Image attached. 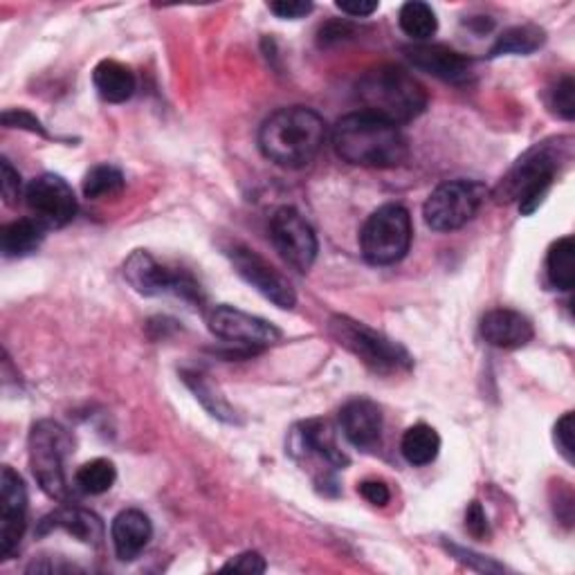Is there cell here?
Returning <instances> with one entry per match:
<instances>
[{
  "mask_svg": "<svg viewBox=\"0 0 575 575\" xmlns=\"http://www.w3.org/2000/svg\"><path fill=\"white\" fill-rule=\"evenodd\" d=\"M333 146L348 165L394 169L407 159V140L396 124L367 111L344 115L333 129Z\"/></svg>",
  "mask_w": 575,
  "mask_h": 575,
  "instance_id": "1",
  "label": "cell"
},
{
  "mask_svg": "<svg viewBox=\"0 0 575 575\" xmlns=\"http://www.w3.org/2000/svg\"><path fill=\"white\" fill-rule=\"evenodd\" d=\"M327 140V124L312 108L291 106L272 113L259 129V149L283 169L310 165Z\"/></svg>",
  "mask_w": 575,
  "mask_h": 575,
  "instance_id": "2",
  "label": "cell"
},
{
  "mask_svg": "<svg viewBox=\"0 0 575 575\" xmlns=\"http://www.w3.org/2000/svg\"><path fill=\"white\" fill-rule=\"evenodd\" d=\"M571 138H555L528 149L497 187V201H518L522 214H533L549 194L562 163L571 157Z\"/></svg>",
  "mask_w": 575,
  "mask_h": 575,
  "instance_id": "3",
  "label": "cell"
},
{
  "mask_svg": "<svg viewBox=\"0 0 575 575\" xmlns=\"http://www.w3.org/2000/svg\"><path fill=\"white\" fill-rule=\"evenodd\" d=\"M358 98L367 113L396 126L417 119L427 108V90L400 66H378L358 81Z\"/></svg>",
  "mask_w": 575,
  "mask_h": 575,
  "instance_id": "4",
  "label": "cell"
},
{
  "mask_svg": "<svg viewBox=\"0 0 575 575\" xmlns=\"http://www.w3.org/2000/svg\"><path fill=\"white\" fill-rule=\"evenodd\" d=\"M329 329L331 335L337 340V344L350 350V354H354L362 365H367L373 373L394 375V373H405L413 367V360L407 354L405 346L369 329L362 322H356V319L335 315L331 319Z\"/></svg>",
  "mask_w": 575,
  "mask_h": 575,
  "instance_id": "5",
  "label": "cell"
},
{
  "mask_svg": "<svg viewBox=\"0 0 575 575\" xmlns=\"http://www.w3.org/2000/svg\"><path fill=\"white\" fill-rule=\"evenodd\" d=\"M73 436L54 421H39L29 432V465L39 486L52 499H68L66 459L73 452Z\"/></svg>",
  "mask_w": 575,
  "mask_h": 575,
  "instance_id": "6",
  "label": "cell"
},
{
  "mask_svg": "<svg viewBox=\"0 0 575 575\" xmlns=\"http://www.w3.org/2000/svg\"><path fill=\"white\" fill-rule=\"evenodd\" d=\"M411 245V216L403 205L378 207L360 232L362 257L373 266L398 264Z\"/></svg>",
  "mask_w": 575,
  "mask_h": 575,
  "instance_id": "7",
  "label": "cell"
},
{
  "mask_svg": "<svg viewBox=\"0 0 575 575\" xmlns=\"http://www.w3.org/2000/svg\"><path fill=\"white\" fill-rule=\"evenodd\" d=\"M488 189L476 180H447L438 184L425 207V222L434 232H455L478 214L486 203Z\"/></svg>",
  "mask_w": 575,
  "mask_h": 575,
  "instance_id": "8",
  "label": "cell"
},
{
  "mask_svg": "<svg viewBox=\"0 0 575 575\" xmlns=\"http://www.w3.org/2000/svg\"><path fill=\"white\" fill-rule=\"evenodd\" d=\"M124 277L131 283L136 293L144 297L155 295H178L187 302H199L203 299L201 285L184 272H171L163 264H157L149 252L136 250L124 264Z\"/></svg>",
  "mask_w": 575,
  "mask_h": 575,
  "instance_id": "9",
  "label": "cell"
},
{
  "mask_svg": "<svg viewBox=\"0 0 575 575\" xmlns=\"http://www.w3.org/2000/svg\"><path fill=\"white\" fill-rule=\"evenodd\" d=\"M207 322L209 331L216 337L234 344L243 356L257 354V350L268 348L281 340V331L274 324L232 306H216L209 312Z\"/></svg>",
  "mask_w": 575,
  "mask_h": 575,
  "instance_id": "10",
  "label": "cell"
},
{
  "mask_svg": "<svg viewBox=\"0 0 575 575\" xmlns=\"http://www.w3.org/2000/svg\"><path fill=\"white\" fill-rule=\"evenodd\" d=\"M270 241L281 259L299 272H308L317 259V237L310 222L295 207H279L270 218Z\"/></svg>",
  "mask_w": 575,
  "mask_h": 575,
  "instance_id": "11",
  "label": "cell"
},
{
  "mask_svg": "<svg viewBox=\"0 0 575 575\" xmlns=\"http://www.w3.org/2000/svg\"><path fill=\"white\" fill-rule=\"evenodd\" d=\"M25 205L31 218L46 230H61L77 216V199L73 187L54 174H43L25 189Z\"/></svg>",
  "mask_w": 575,
  "mask_h": 575,
  "instance_id": "12",
  "label": "cell"
},
{
  "mask_svg": "<svg viewBox=\"0 0 575 575\" xmlns=\"http://www.w3.org/2000/svg\"><path fill=\"white\" fill-rule=\"evenodd\" d=\"M226 254L230 257L239 277L245 279L254 291L261 293L266 299H270L279 308H285V310L295 308L297 295H295L293 283L288 281L270 261H266L261 254L239 243L230 245Z\"/></svg>",
  "mask_w": 575,
  "mask_h": 575,
  "instance_id": "13",
  "label": "cell"
},
{
  "mask_svg": "<svg viewBox=\"0 0 575 575\" xmlns=\"http://www.w3.org/2000/svg\"><path fill=\"white\" fill-rule=\"evenodd\" d=\"M27 526V488L10 465L0 472V553L10 560L21 547Z\"/></svg>",
  "mask_w": 575,
  "mask_h": 575,
  "instance_id": "14",
  "label": "cell"
},
{
  "mask_svg": "<svg viewBox=\"0 0 575 575\" xmlns=\"http://www.w3.org/2000/svg\"><path fill=\"white\" fill-rule=\"evenodd\" d=\"M405 54L413 68L447 84H468L474 73V61L447 46L419 43L405 48Z\"/></svg>",
  "mask_w": 575,
  "mask_h": 575,
  "instance_id": "15",
  "label": "cell"
},
{
  "mask_svg": "<svg viewBox=\"0 0 575 575\" xmlns=\"http://www.w3.org/2000/svg\"><path fill=\"white\" fill-rule=\"evenodd\" d=\"M340 425L348 443H354L360 450H373L375 445H380L382 411L367 398L348 400L340 409Z\"/></svg>",
  "mask_w": 575,
  "mask_h": 575,
  "instance_id": "16",
  "label": "cell"
},
{
  "mask_svg": "<svg viewBox=\"0 0 575 575\" xmlns=\"http://www.w3.org/2000/svg\"><path fill=\"white\" fill-rule=\"evenodd\" d=\"M533 335L535 331L531 319L518 310L495 308L486 312L482 319V337L495 348H506V350L522 348L533 340Z\"/></svg>",
  "mask_w": 575,
  "mask_h": 575,
  "instance_id": "17",
  "label": "cell"
},
{
  "mask_svg": "<svg viewBox=\"0 0 575 575\" xmlns=\"http://www.w3.org/2000/svg\"><path fill=\"white\" fill-rule=\"evenodd\" d=\"M52 531L68 533L75 539L84 541V545H92V547H100L104 539L102 520L94 513H90V510L75 508V506H63L41 520L39 535H48Z\"/></svg>",
  "mask_w": 575,
  "mask_h": 575,
  "instance_id": "18",
  "label": "cell"
},
{
  "mask_svg": "<svg viewBox=\"0 0 575 575\" xmlns=\"http://www.w3.org/2000/svg\"><path fill=\"white\" fill-rule=\"evenodd\" d=\"M151 537H153V526L142 510L136 508L122 510V513L113 520L111 539L115 553L122 562L136 560L149 547Z\"/></svg>",
  "mask_w": 575,
  "mask_h": 575,
  "instance_id": "19",
  "label": "cell"
},
{
  "mask_svg": "<svg viewBox=\"0 0 575 575\" xmlns=\"http://www.w3.org/2000/svg\"><path fill=\"white\" fill-rule=\"evenodd\" d=\"M92 84L98 88L100 98L108 104H124L133 98L136 75L129 66L119 61L104 59L92 71Z\"/></svg>",
  "mask_w": 575,
  "mask_h": 575,
  "instance_id": "20",
  "label": "cell"
},
{
  "mask_svg": "<svg viewBox=\"0 0 575 575\" xmlns=\"http://www.w3.org/2000/svg\"><path fill=\"white\" fill-rule=\"evenodd\" d=\"M46 228L35 218H18L14 222H8L0 232V250L8 259H21L27 254L37 252L46 239Z\"/></svg>",
  "mask_w": 575,
  "mask_h": 575,
  "instance_id": "21",
  "label": "cell"
},
{
  "mask_svg": "<svg viewBox=\"0 0 575 575\" xmlns=\"http://www.w3.org/2000/svg\"><path fill=\"white\" fill-rule=\"evenodd\" d=\"M297 436L302 440V447L312 455H317L331 468H344L348 465L346 455L337 447L335 432L327 421H308L302 423L297 430Z\"/></svg>",
  "mask_w": 575,
  "mask_h": 575,
  "instance_id": "22",
  "label": "cell"
},
{
  "mask_svg": "<svg viewBox=\"0 0 575 575\" xmlns=\"http://www.w3.org/2000/svg\"><path fill=\"white\" fill-rule=\"evenodd\" d=\"M400 452L405 457V461L413 468H423L436 461L438 452H440V436L434 427L419 423V425H411L400 440Z\"/></svg>",
  "mask_w": 575,
  "mask_h": 575,
  "instance_id": "23",
  "label": "cell"
},
{
  "mask_svg": "<svg viewBox=\"0 0 575 575\" xmlns=\"http://www.w3.org/2000/svg\"><path fill=\"white\" fill-rule=\"evenodd\" d=\"M547 41V31L537 25H515L506 29L490 50V56L503 54H531Z\"/></svg>",
  "mask_w": 575,
  "mask_h": 575,
  "instance_id": "24",
  "label": "cell"
},
{
  "mask_svg": "<svg viewBox=\"0 0 575 575\" xmlns=\"http://www.w3.org/2000/svg\"><path fill=\"white\" fill-rule=\"evenodd\" d=\"M547 274L558 291H571L575 283V241L573 237H564L555 241L547 257Z\"/></svg>",
  "mask_w": 575,
  "mask_h": 575,
  "instance_id": "25",
  "label": "cell"
},
{
  "mask_svg": "<svg viewBox=\"0 0 575 575\" xmlns=\"http://www.w3.org/2000/svg\"><path fill=\"white\" fill-rule=\"evenodd\" d=\"M398 23L405 35L413 41H427L438 29V18L434 10L427 3H421V0H409V3H405L400 8Z\"/></svg>",
  "mask_w": 575,
  "mask_h": 575,
  "instance_id": "26",
  "label": "cell"
},
{
  "mask_svg": "<svg viewBox=\"0 0 575 575\" xmlns=\"http://www.w3.org/2000/svg\"><path fill=\"white\" fill-rule=\"evenodd\" d=\"M182 380H184V385L196 394V398L205 405V409L212 413L214 419L228 421V423H234L237 421V413L230 407V403L214 389V385H212V382L203 373L182 371Z\"/></svg>",
  "mask_w": 575,
  "mask_h": 575,
  "instance_id": "27",
  "label": "cell"
},
{
  "mask_svg": "<svg viewBox=\"0 0 575 575\" xmlns=\"http://www.w3.org/2000/svg\"><path fill=\"white\" fill-rule=\"evenodd\" d=\"M117 470L108 459H94L84 463L75 474V486L84 495H104L113 488Z\"/></svg>",
  "mask_w": 575,
  "mask_h": 575,
  "instance_id": "28",
  "label": "cell"
},
{
  "mask_svg": "<svg viewBox=\"0 0 575 575\" xmlns=\"http://www.w3.org/2000/svg\"><path fill=\"white\" fill-rule=\"evenodd\" d=\"M124 189V176L113 165H98L92 167L84 178V196L86 199H108L122 194Z\"/></svg>",
  "mask_w": 575,
  "mask_h": 575,
  "instance_id": "29",
  "label": "cell"
},
{
  "mask_svg": "<svg viewBox=\"0 0 575 575\" xmlns=\"http://www.w3.org/2000/svg\"><path fill=\"white\" fill-rule=\"evenodd\" d=\"M549 106L553 108L555 115H560L562 119H573L575 117V84L571 77H564L562 81H558V86L551 90V98H549Z\"/></svg>",
  "mask_w": 575,
  "mask_h": 575,
  "instance_id": "30",
  "label": "cell"
},
{
  "mask_svg": "<svg viewBox=\"0 0 575 575\" xmlns=\"http://www.w3.org/2000/svg\"><path fill=\"white\" fill-rule=\"evenodd\" d=\"M0 191L8 205H16L21 199V174L12 167L8 157L0 159Z\"/></svg>",
  "mask_w": 575,
  "mask_h": 575,
  "instance_id": "31",
  "label": "cell"
},
{
  "mask_svg": "<svg viewBox=\"0 0 575 575\" xmlns=\"http://www.w3.org/2000/svg\"><path fill=\"white\" fill-rule=\"evenodd\" d=\"M573 432H575V421L573 413L568 411L555 425V445L568 463H573Z\"/></svg>",
  "mask_w": 575,
  "mask_h": 575,
  "instance_id": "32",
  "label": "cell"
},
{
  "mask_svg": "<svg viewBox=\"0 0 575 575\" xmlns=\"http://www.w3.org/2000/svg\"><path fill=\"white\" fill-rule=\"evenodd\" d=\"M465 528L472 537L476 539H484L490 535V526H488V518H486V510L478 501H472L470 508L465 510Z\"/></svg>",
  "mask_w": 575,
  "mask_h": 575,
  "instance_id": "33",
  "label": "cell"
},
{
  "mask_svg": "<svg viewBox=\"0 0 575 575\" xmlns=\"http://www.w3.org/2000/svg\"><path fill=\"white\" fill-rule=\"evenodd\" d=\"M3 124L8 126V129H25L29 133H39V136L48 138L41 122L35 115H29L27 111H8V113H3Z\"/></svg>",
  "mask_w": 575,
  "mask_h": 575,
  "instance_id": "34",
  "label": "cell"
},
{
  "mask_svg": "<svg viewBox=\"0 0 575 575\" xmlns=\"http://www.w3.org/2000/svg\"><path fill=\"white\" fill-rule=\"evenodd\" d=\"M270 12L279 18L297 21L312 12V3H308V0H277V3H270Z\"/></svg>",
  "mask_w": 575,
  "mask_h": 575,
  "instance_id": "35",
  "label": "cell"
},
{
  "mask_svg": "<svg viewBox=\"0 0 575 575\" xmlns=\"http://www.w3.org/2000/svg\"><path fill=\"white\" fill-rule=\"evenodd\" d=\"M222 571H241V573H266V560L257 551H247L232 558Z\"/></svg>",
  "mask_w": 575,
  "mask_h": 575,
  "instance_id": "36",
  "label": "cell"
},
{
  "mask_svg": "<svg viewBox=\"0 0 575 575\" xmlns=\"http://www.w3.org/2000/svg\"><path fill=\"white\" fill-rule=\"evenodd\" d=\"M358 493L371 503V506H387L392 499V493L385 482H375V478H369V482H362L358 486Z\"/></svg>",
  "mask_w": 575,
  "mask_h": 575,
  "instance_id": "37",
  "label": "cell"
},
{
  "mask_svg": "<svg viewBox=\"0 0 575 575\" xmlns=\"http://www.w3.org/2000/svg\"><path fill=\"white\" fill-rule=\"evenodd\" d=\"M447 551H452L455 553V558L459 560V562H463V564H468L470 568H476V571H503V566L501 564H497V562H490V560H486V558H482V555H476V553H472V551H465V549H461V547H455V545H450V547H447Z\"/></svg>",
  "mask_w": 575,
  "mask_h": 575,
  "instance_id": "38",
  "label": "cell"
},
{
  "mask_svg": "<svg viewBox=\"0 0 575 575\" xmlns=\"http://www.w3.org/2000/svg\"><path fill=\"white\" fill-rule=\"evenodd\" d=\"M348 35H354V27H350L348 23H327L322 29H319V46L327 48V46H333V43H340L344 41Z\"/></svg>",
  "mask_w": 575,
  "mask_h": 575,
  "instance_id": "39",
  "label": "cell"
},
{
  "mask_svg": "<svg viewBox=\"0 0 575 575\" xmlns=\"http://www.w3.org/2000/svg\"><path fill=\"white\" fill-rule=\"evenodd\" d=\"M335 8L354 18H365L378 12V3H373V0H337Z\"/></svg>",
  "mask_w": 575,
  "mask_h": 575,
  "instance_id": "40",
  "label": "cell"
}]
</instances>
